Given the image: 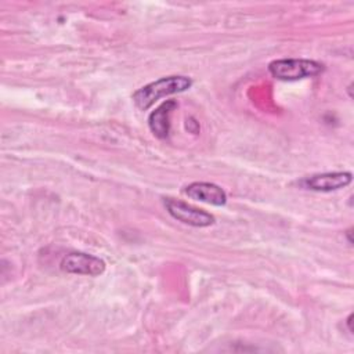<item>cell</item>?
Masks as SVG:
<instances>
[{
	"label": "cell",
	"mask_w": 354,
	"mask_h": 354,
	"mask_svg": "<svg viewBox=\"0 0 354 354\" xmlns=\"http://www.w3.org/2000/svg\"><path fill=\"white\" fill-rule=\"evenodd\" d=\"M324 65L314 59L282 58L270 62L268 71L278 80H299L314 77L324 72Z\"/></svg>",
	"instance_id": "cell-2"
},
{
	"label": "cell",
	"mask_w": 354,
	"mask_h": 354,
	"mask_svg": "<svg viewBox=\"0 0 354 354\" xmlns=\"http://www.w3.org/2000/svg\"><path fill=\"white\" fill-rule=\"evenodd\" d=\"M59 267L68 274L97 277L105 271V261L88 253L71 252L62 257Z\"/></svg>",
	"instance_id": "cell-3"
},
{
	"label": "cell",
	"mask_w": 354,
	"mask_h": 354,
	"mask_svg": "<svg viewBox=\"0 0 354 354\" xmlns=\"http://www.w3.org/2000/svg\"><path fill=\"white\" fill-rule=\"evenodd\" d=\"M353 181V174L350 171H333V173H321L304 177L299 184L310 191L317 192H330L350 185Z\"/></svg>",
	"instance_id": "cell-5"
},
{
	"label": "cell",
	"mask_w": 354,
	"mask_h": 354,
	"mask_svg": "<svg viewBox=\"0 0 354 354\" xmlns=\"http://www.w3.org/2000/svg\"><path fill=\"white\" fill-rule=\"evenodd\" d=\"M191 86H192V80L187 76H177V75L166 76L138 88L137 91H134L131 98L138 109L145 111L149 106H152L159 98H163L166 95H171L176 93H183L188 90Z\"/></svg>",
	"instance_id": "cell-1"
},
{
	"label": "cell",
	"mask_w": 354,
	"mask_h": 354,
	"mask_svg": "<svg viewBox=\"0 0 354 354\" xmlns=\"http://www.w3.org/2000/svg\"><path fill=\"white\" fill-rule=\"evenodd\" d=\"M177 108L174 100H167L160 104L148 116V126L158 138H166L170 131V113Z\"/></svg>",
	"instance_id": "cell-7"
},
{
	"label": "cell",
	"mask_w": 354,
	"mask_h": 354,
	"mask_svg": "<svg viewBox=\"0 0 354 354\" xmlns=\"http://www.w3.org/2000/svg\"><path fill=\"white\" fill-rule=\"evenodd\" d=\"M165 206L170 216L184 224L192 225V227H209L214 223V216L195 207L187 202L167 198L165 199Z\"/></svg>",
	"instance_id": "cell-4"
},
{
	"label": "cell",
	"mask_w": 354,
	"mask_h": 354,
	"mask_svg": "<svg viewBox=\"0 0 354 354\" xmlns=\"http://www.w3.org/2000/svg\"><path fill=\"white\" fill-rule=\"evenodd\" d=\"M185 195L191 199L209 203L213 206H223L227 202V194L225 191L213 183H205V181H196L191 183L184 189Z\"/></svg>",
	"instance_id": "cell-6"
},
{
	"label": "cell",
	"mask_w": 354,
	"mask_h": 354,
	"mask_svg": "<svg viewBox=\"0 0 354 354\" xmlns=\"http://www.w3.org/2000/svg\"><path fill=\"white\" fill-rule=\"evenodd\" d=\"M351 322H353V314H350L348 315V318H347V325H348V330L353 333V328H351Z\"/></svg>",
	"instance_id": "cell-8"
}]
</instances>
